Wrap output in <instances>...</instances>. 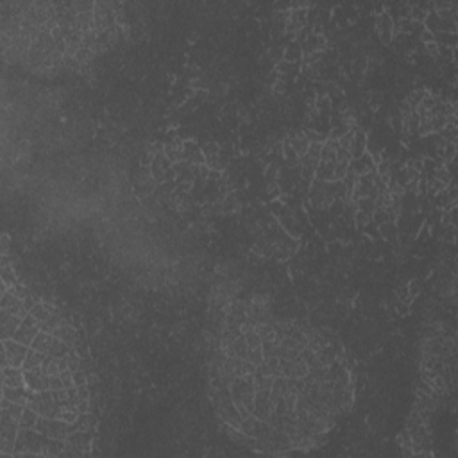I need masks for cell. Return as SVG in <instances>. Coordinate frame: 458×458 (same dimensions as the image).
I'll use <instances>...</instances> for the list:
<instances>
[{"instance_id":"obj_5","label":"cell","mask_w":458,"mask_h":458,"mask_svg":"<svg viewBox=\"0 0 458 458\" xmlns=\"http://www.w3.org/2000/svg\"><path fill=\"white\" fill-rule=\"evenodd\" d=\"M52 338L54 337H50V335H47V333H38L31 344V349H36V351H40V353L47 354L50 349V344H52Z\"/></svg>"},{"instance_id":"obj_3","label":"cell","mask_w":458,"mask_h":458,"mask_svg":"<svg viewBox=\"0 0 458 458\" xmlns=\"http://www.w3.org/2000/svg\"><path fill=\"white\" fill-rule=\"evenodd\" d=\"M2 381H4V387H24L25 378L22 376V372L18 371V369L4 367Z\"/></svg>"},{"instance_id":"obj_8","label":"cell","mask_w":458,"mask_h":458,"mask_svg":"<svg viewBox=\"0 0 458 458\" xmlns=\"http://www.w3.org/2000/svg\"><path fill=\"white\" fill-rule=\"evenodd\" d=\"M31 315L38 320V324H43L47 319H49V310H47L43 304H36L31 308Z\"/></svg>"},{"instance_id":"obj_4","label":"cell","mask_w":458,"mask_h":458,"mask_svg":"<svg viewBox=\"0 0 458 458\" xmlns=\"http://www.w3.org/2000/svg\"><path fill=\"white\" fill-rule=\"evenodd\" d=\"M45 356H47L45 353H40V351H36V349H31L27 353V356H25V361L22 367H24L25 371H32V369H36V367H42Z\"/></svg>"},{"instance_id":"obj_7","label":"cell","mask_w":458,"mask_h":458,"mask_svg":"<svg viewBox=\"0 0 458 458\" xmlns=\"http://www.w3.org/2000/svg\"><path fill=\"white\" fill-rule=\"evenodd\" d=\"M54 337H58L59 340L68 344L70 347H72V342L75 340V333H73V330L70 326H61L58 331H54Z\"/></svg>"},{"instance_id":"obj_2","label":"cell","mask_w":458,"mask_h":458,"mask_svg":"<svg viewBox=\"0 0 458 458\" xmlns=\"http://www.w3.org/2000/svg\"><path fill=\"white\" fill-rule=\"evenodd\" d=\"M22 317L18 315H11L6 310H2V338H11L14 337V333L18 331V328L22 326Z\"/></svg>"},{"instance_id":"obj_6","label":"cell","mask_w":458,"mask_h":458,"mask_svg":"<svg viewBox=\"0 0 458 458\" xmlns=\"http://www.w3.org/2000/svg\"><path fill=\"white\" fill-rule=\"evenodd\" d=\"M38 412H34L32 408H29V406H25L24 413H22L20 417V426L22 428H34L36 423H38Z\"/></svg>"},{"instance_id":"obj_1","label":"cell","mask_w":458,"mask_h":458,"mask_svg":"<svg viewBox=\"0 0 458 458\" xmlns=\"http://www.w3.org/2000/svg\"><path fill=\"white\" fill-rule=\"evenodd\" d=\"M27 353V346L6 338L2 346V365L4 367H20L24 365Z\"/></svg>"}]
</instances>
